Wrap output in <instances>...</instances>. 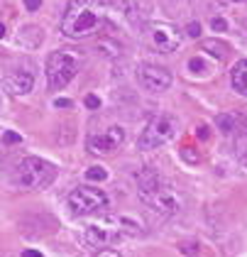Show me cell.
<instances>
[{
	"label": "cell",
	"mask_w": 247,
	"mask_h": 257,
	"mask_svg": "<svg viewBox=\"0 0 247 257\" xmlns=\"http://www.w3.org/2000/svg\"><path fill=\"white\" fill-rule=\"evenodd\" d=\"M54 105H57V108H71L74 103H71L69 98H57V100H54Z\"/></svg>",
	"instance_id": "44dd1931"
},
{
	"label": "cell",
	"mask_w": 247,
	"mask_h": 257,
	"mask_svg": "<svg viewBox=\"0 0 247 257\" xmlns=\"http://www.w3.org/2000/svg\"><path fill=\"white\" fill-rule=\"evenodd\" d=\"M218 130H220L223 135L235 133V130H237V115H232V113H223V115H218Z\"/></svg>",
	"instance_id": "5bb4252c"
},
{
	"label": "cell",
	"mask_w": 247,
	"mask_h": 257,
	"mask_svg": "<svg viewBox=\"0 0 247 257\" xmlns=\"http://www.w3.org/2000/svg\"><path fill=\"white\" fill-rule=\"evenodd\" d=\"M69 208L74 216H93V213H100L103 208H108V196L103 189L86 184L69 194Z\"/></svg>",
	"instance_id": "5b68a950"
},
{
	"label": "cell",
	"mask_w": 247,
	"mask_h": 257,
	"mask_svg": "<svg viewBox=\"0 0 247 257\" xmlns=\"http://www.w3.org/2000/svg\"><path fill=\"white\" fill-rule=\"evenodd\" d=\"M108 15L105 0H71L61 18V35L69 40H83L95 35Z\"/></svg>",
	"instance_id": "6da1fadb"
},
{
	"label": "cell",
	"mask_w": 247,
	"mask_h": 257,
	"mask_svg": "<svg viewBox=\"0 0 247 257\" xmlns=\"http://www.w3.org/2000/svg\"><path fill=\"white\" fill-rule=\"evenodd\" d=\"M86 179H88V181H105V179H108V172H105L103 167H91V169H86Z\"/></svg>",
	"instance_id": "9a60e30c"
},
{
	"label": "cell",
	"mask_w": 247,
	"mask_h": 257,
	"mask_svg": "<svg viewBox=\"0 0 247 257\" xmlns=\"http://www.w3.org/2000/svg\"><path fill=\"white\" fill-rule=\"evenodd\" d=\"M137 191H140L142 203L150 211H154L157 216L167 218L181 211V196H179V191L162 174H157L150 167L137 174Z\"/></svg>",
	"instance_id": "7a4b0ae2"
},
{
	"label": "cell",
	"mask_w": 247,
	"mask_h": 257,
	"mask_svg": "<svg viewBox=\"0 0 247 257\" xmlns=\"http://www.w3.org/2000/svg\"><path fill=\"white\" fill-rule=\"evenodd\" d=\"M201 47H203V52H208L213 59H218V61H223L225 57H228V52H230V47L225 44V42H220V40H203L201 42Z\"/></svg>",
	"instance_id": "4fadbf2b"
},
{
	"label": "cell",
	"mask_w": 247,
	"mask_h": 257,
	"mask_svg": "<svg viewBox=\"0 0 247 257\" xmlns=\"http://www.w3.org/2000/svg\"><path fill=\"white\" fill-rule=\"evenodd\" d=\"M18 184L22 189H30V191H39V189H47L52 186V181L57 177V169L54 164H49L47 159L39 157H25L18 164Z\"/></svg>",
	"instance_id": "3957f363"
},
{
	"label": "cell",
	"mask_w": 247,
	"mask_h": 257,
	"mask_svg": "<svg viewBox=\"0 0 247 257\" xmlns=\"http://www.w3.org/2000/svg\"><path fill=\"white\" fill-rule=\"evenodd\" d=\"M189 66H191V69H193V71H196V69H203V61H198V59H191V61H189Z\"/></svg>",
	"instance_id": "d4e9b609"
},
{
	"label": "cell",
	"mask_w": 247,
	"mask_h": 257,
	"mask_svg": "<svg viewBox=\"0 0 247 257\" xmlns=\"http://www.w3.org/2000/svg\"><path fill=\"white\" fill-rule=\"evenodd\" d=\"M174 135H176V120L169 115H157L145 125L137 145H140V150H157V147L167 145Z\"/></svg>",
	"instance_id": "8992f818"
},
{
	"label": "cell",
	"mask_w": 247,
	"mask_h": 257,
	"mask_svg": "<svg viewBox=\"0 0 247 257\" xmlns=\"http://www.w3.org/2000/svg\"><path fill=\"white\" fill-rule=\"evenodd\" d=\"M3 86L10 96H25L32 91L35 86V74L32 71H10L5 79H3Z\"/></svg>",
	"instance_id": "8fae6325"
},
{
	"label": "cell",
	"mask_w": 247,
	"mask_h": 257,
	"mask_svg": "<svg viewBox=\"0 0 247 257\" xmlns=\"http://www.w3.org/2000/svg\"><path fill=\"white\" fill-rule=\"evenodd\" d=\"M3 37H5V25L0 22V40H3Z\"/></svg>",
	"instance_id": "83f0119b"
},
{
	"label": "cell",
	"mask_w": 247,
	"mask_h": 257,
	"mask_svg": "<svg viewBox=\"0 0 247 257\" xmlns=\"http://www.w3.org/2000/svg\"><path fill=\"white\" fill-rule=\"evenodd\" d=\"M78 69H81V59H78L76 54L64 52V49L52 52L49 59H47V79H49V86L54 91H61L78 74Z\"/></svg>",
	"instance_id": "277c9868"
},
{
	"label": "cell",
	"mask_w": 247,
	"mask_h": 257,
	"mask_svg": "<svg viewBox=\"0 0 247 257\" xmlns=\"http://www.w3.org/2000/svg\"><path fill=\"white\" fill-rule=\"evenodd\" d=\"M122 140H125V130L120 125H110L105 130L91 133L86 140V147H88L91 155H113L120 150Z\"/></svg>",
	"instance_id": "ba28073f"
},
{
	"label": "cell",
	"mask_w": 247,
	"mask_h": 257,
	"mask_svg": "<svg viewBox=\"0 0 247 257\" xmlns=\"http://www.w3.org/2000/svg\"><path fill=\"white\" fill-rule=\"evenodd\" d=\"M237 150H240V159L247 164V135H242V140H240V145H237Z\"/></svg>",
	"instance_id": "e0dca14e"
},
{
	"label": "cell",
	"mask_w": 247,
	"mask_h": 257,
	"mask_svg": "<svg viewBox=\"0 0 247 257\" xmlns=\"http://www.w3.org/2000/svg\"><path fill=\"white\" fill-rule=\"evenodd\" d=\"M95 257H120V252L117 250H100Z\"/></svg>",
	"instance_id": "603a6c76"
},
{
	"label": "cell",
	"mask_w": 247,
	"mask_h": 257,
	"mask_svg": "<svg viewBox=\"0 0 247 257\" xmlns=\"http://www.w3.org/2000/svg\"><path fill=\"white\" fill-rule=\"evenodd\" d=\"M20 135L18 133H10V130H8V133H5V142H10V145H13V142H20Z\"/></svg>",
	"instance_id": "7402d4cb"
},
{
	"label": "cell",
	"mask_w": 247,
	"mask_h": 257,
	"mask_svg": "<svg viewBox=\"0 0 247 257\" xmlns=\"http://www.w3.org/2000/svg\"><path fill=\"white\" fill-rule=\"evenodd\" d=\"M196 135L201 140H208V127L206 125H201V127H196Z\"/></svg>",
	"instance_id": "cb8c5ba5"
},
{
	"label": "cell",
	"mask_w": 247,
	"mask_h": 257,
	"mask_svg": "<svg viewBox=\"0 0 247 257\" xmlns=\"http://www.w3.org/2000/svg\"><path fill=\"white\" fill-rule=\"evenodd\" d=\"M150 37H152V44L164 52V54H171L181 47V32L176 27H171L167 22H154L150 27Z\"/></svg>",
	"instance_id": "30bf717a"
},
{
	"label": "cell",
	"mask_w": 247,
	"mask_h": 257,
	"mask_svg": "<svg viewBox=\"0 0 247 257\" xmlns=\"http://www.w3.org/2000/svg\"><path fill=\"white\" fill-rule=\"evenodd\" d=\"M25 8H27L30 13H35V10L42 8V0H25Z\"/></svg>",
	"instance_id": "ac0fdd59"
},
{
	"label": "cell",
	"mask_w": 247,
	"mask_h": 257,
	"mask_svg": "<svg viewBox=\"0 0 247 257\" xmlns=\"http://www.w3.org/2000/svg\"><path fill=\"white\" fill-rule=\"evenodd\" d=\"M181 250H184V252H189V255H191V252H196V247H193V245H184Z\"/></svg>",
	"instance_id": "4316f807"
},
{
	"label": "cell",
	"mask_w": 247,
	"mask_h": 257,
	"mask_svg": "<svg viewBox=\"0 0 247 257\" xmlns=\"http://www.w3.org/2000/svg\"><path fill=\"white\" fill-rule=\"evenodd\" d=\"M186 35L196 40V37L201 35V25H198V22H189V27H186Z\"/></svg>",
	"instance_id": "2e32d148"
},
{
	"label": "cell",
	"mask_w": 247,
	"mask_h": 257,
	"mask_svg": "<svg viewBox=\"0 0 247 257\" xmlns=\"http://www.w3.org/2000/svg\"><path fill=\"white\" fill-rule=\"evenodd\" d=\"M86 105H88L91 110H95V108H100V100L95 98V96H86Z\"/></svg>",
	"instance_id": "ffe728a7"
},
{
	"label": "cell",
	"mask_w": 247,
	"mask_h": 257,
	"mask_svg": "<svg viewBox=\"0 0 247 257\" xmlns=\"http://www.w3.org/2000/svg\"><path fill=\"white\" fill-rule=\"evenodd\" d=\"M210 25H213V30H220V32H223V30L228 27V25H225V20H223V18H213V22H210Z\"/></svg>",
	"instance_id": "d6986e66"
},
{
	"label": "cell",
	"mask_w": 247,
	"mask_h": 257,
	"mask_svg": "<svg viewBox=\"0 0 247 257\" xmlns=\"http://www.w3.org/2000/svg\"><path fill=\"white\" fill-rule=\"evenodd\" d=\"M228 3H247V0H228Z\"/></svg>",
	"instance_id": "f1b7e54d"
},
{
	"label": "cell",
	"mask_w": 247,
	"mask_h": 257,
	"mask_svg": "<svg viewBox=\"0 0 247 257\" xmlns=\"http://www.w3.org/2000/svg\"><path fill=\"white\" fill-rule=\"evenodd\" d=\"M22 257H42V252H37V250H25Z\"/></svg>",
	"instance_id": "484cf974"
},
{
	"label": "cell",
	"mask_w": 247,
	"mask_h": 257,
	"mask_svg": "<svg viewBox=\"0 0 247 257\" xmlns=\"http://www.w3.org/2000/svg\"><path fill=\"white\" fill-rule=\"evenodd\" d=\"M230 83H232V88H235L240 96L247 98V59H240L235 66H232V71H230Z\"/></svg>",
	"instance_id": "7c38bea8"
},
{
	"label": "cell",
	"mask_w": 247,
	"mask_h": 257,
	"mask_svg": "<svg viewBox=\"0 0 247 257\" xmlns=\"http://www.w3.org/2000/svg\"><path fill=\"white\" fill-rule=\"evenodd\" d=\"M137 81L145 91L162 93L171 86V74L164 66H157V64H140L137 66Z\"/></svg>",
	"instance_id": "9c48e42d"
},
{
	"label": "cell",
	"mask_w": 247,
	"mask_h": 257,
	"mask_svg": "<svg viewBox=\"0 0 247 257\" xmlns=\"http://www.w3.org/2000/svg\"><path fill=\"white\" fill-rule=\"evenodd\" d=\"M122 233V218H98L93 223H88L83 228V240L91 245V247H105L108 242H113L115 237Z\"/></svg>",
	"instance_id": "52a82bcc"
}]
</instances>
